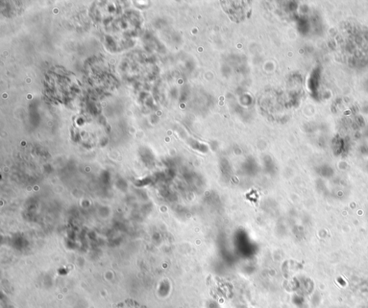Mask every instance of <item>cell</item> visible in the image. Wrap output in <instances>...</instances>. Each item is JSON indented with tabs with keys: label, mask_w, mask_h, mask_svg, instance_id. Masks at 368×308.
I'll return each instance as SVG.
<instances>
[{
	"label": "cell",
	"mask_w": 368,
	"mask_h": 308,
	"mask_svg": "<svg viewBox=\"0 0 368 308\" xmlns=\"http://www.w3.org/2000/svg\"><path fill=\"white\" fill-rule=\"evenodd\" d=\"M221 6L235 22H241L246 18L251 10V4L247 1H223Z\"/></svg>",
	"instance_id": "obj_1"
},
{
	"label": "cell",
	"mask_w": 368,
	"mask_h": 308,
	"mask_svg": "<svg viewBox=\"0 0 368 308\" xmlns=\"http://www.w3.org/2000/svg\"><path fill=\"white\" fill-rule=\"evenodd\" d=\"M116 308H147V307L133 300L129 299V300H127L124 302H122L118 304Z\"/></svg>",
	"instance_id": "obj_2"
}]
</instances>
